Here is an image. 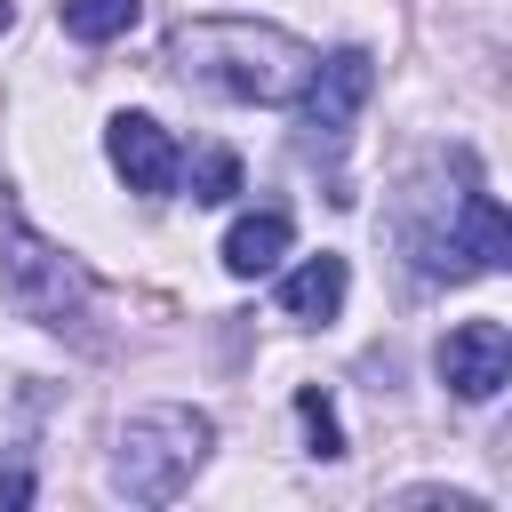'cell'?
I'll return each mask as SVG.
<instances>
[{
    "label": "cell",
    "instance_id": "cell-3",
    "mask_svg": "<svg viewBox=\"0 0 512 512\" xmlns=\"http://www.w3.org/2000/svg\"><path fill=\"white\" fill-rule=\"evenodd\" d=\"M0 280H8L16 312L40 320V328H80L88 320V272H80V256H64L56 240H40L16 208H0Z\"/></svg>",
    "mask_w": 512,
    "mask_h": 512
},
{
    "label": "cell",
    "instance_id": "cell-13",
    "mask_svg": "<svg viewBox=\"0 0 512 512\" xmlns=\"http://www.w3.org/2000/svg\"><path fill=\"white\" fill-rule=\"evenodd\" d=\"M0 504H32V472L24 464H0Z\"/></svg>",
    "mask_w": 512,
    "mask_h": 512
},
{
    "label": "cell",
    "instance_id": "cell-12",
    "mask_svg": "<svg viewBox=\"0 0 512 512\" xmlns=\"http://www.w3.org/2000/svg\"><path fill=\"white\" fill-rule=\"evenodd\" d=\"M296 416H304V432H312V456H344V432H336V408H328V392H296Z\"/></svg>",
    "mask_w": 512,
    "mask_h": 512
},
{
    "label": "cell",
    "instance_id": "cell-6",
    "mask_svg": "<svg viewBox=\"0 0 512 512\" xmlns=\"http://www.w3.org/2000/svg\"><path fill=\"white\" fill-rule=\"evenodd\" d=\"M504 376H512V336H504V320H456V328L440 336V384H448L456 400H496Z\"/></svg>",
    "mask_w": 512,
    "mask_h": 512
},
{
    "label": "cell",
    "instance_id": "cell-14",
    "mask_svg": "<svg viewBox=\"0 0 512 512\" xmlns=\"http://www.w3.org/2000/svg\"><path fill=\"white\" fill-rule=\"evenodd\" d=\"M8 16H16V0H0V32H8Z\"/></svg>",
    "mask_w": 512,
    "mask_h": 512
},
{
    "label": "cell",
    "instance_id": "cell-1",
    "mask_svg": "<svg viewBox=\"0 0 512 512\" xmlns=\"http://www.w3.org/2000/svg\"><path fill=\"white\" fill-rule=\"evenodd\" d=\"M168 72L216 104H288L312 72V48L264 16H184L168 32Z\"/></svg>",
    "mask_w": 512,
    "mask_h": 512
},
{
    "label": "cell",
    "instance_id": "cell-2",
    "mask_svg": "<svg viewBox=\"0 0 512 512\" xmlns=\"http://www.w3.org/2000/svg\"><path fill=\"white\" fill-rule=\"evenodd\" d=\"M208 448H216V424L200 408H176V400L136 408L112 432V488L128 504H176L192 488V472L208 464Z\"/></svg>",
    "mask_w": 512,
    "mask_h": 512
},
{
    "label": "cell",
    "instance_id": "cell-9",
    "mask_svg": "<svg viewBox=\"0 0 512 512\" xmlns=\"http://www.w3.org/2000/svg\"><path fill=\"white\" fill-rule=\"evenodd\" d=\"M344 288H352L344 256H304V264L280 280V312H288V320H336V312H344Z\"/></svg>",
    "mask_w": 512,
    "mask_h": 512
},
{
    "label": "cell",
    "instance_id": "cell-7",
    "mask_svg": "<svg viewBox=\"0 0 512 512\" xmlns=\"http://www.w3.org/2000/svg\"><path fill=\"white\" fill-rule=\"evenodd\" d=\"M104 152H112V168L128 176V192H176L184 152H176V136H168L152 112H120V120L104 128Z\"/></svg>",
    "mask_w": 512,
    "mask_h": 512
},
{
    "label": "cell",
    "instance_id": "cell-5",
    "mask_svg": "<svg viewBox=\"0 0 512 512\" xmlns=\"http://www.w3.org/2000/svg\"><path fill=\"white\" fill-rule=\"evenodd\" d=\"M376 96V56L368 48H336V56H312L304 72V104H296V128L312 152H336L360 120V104Z\"/></svg>",
    "mask_w": 512,
    "mask_h": 512
},
{
    "label": "cell",
    "instance_id": "cell-8",
    "mask_svg": "<svg viewBox=\"0 0 512 512\" xmlns=\"http://www.w3.org/2000/svg\"><path fill=\"white\" fill-rule=\"evenodd\" d=\"M280 256H288V208H256L224 232V272L232 280H264Z\"/></svg>",
    "mask_w": 512,
    "mask_h": 512
},
{
    "label": "cell",
    "instance_id": "cell-4",
    "mask_svg": "<svg viewBox=\"0 0 512 512\" xmlns=\"http://www.w3.org/2000/svg\"><path fill=\"white\" fill-rule=\"evenodd\" d=\"M408 248H416V272L424 280H480V272H496L512 256V224H504L496 192H472L464 184L432 224L408 232Z\"/></svg>",
    "mask_w": 512,
    "mask_h": 512
},
{
    "label": "cell",
    "instance_id": "cell-11",
    "mask_svg": "<svg viewBox=\"0 0 512 512\" xmlns=\"http://www.w3.org/2000/svg\"><path fill=\"white\" fill-rule=\"evenodd\" d=\"M232 192H240V160H232L224 144H208V152L192 160V200L216 208V200H232Z\"/></svg>",
    "mask_w": 512,
    "mask_h": 512
},
{
    "label": "cell",
    "instance_id": "cell-10",
    "mask_svg": "<svg viewBox=\"0 0 512 512\" xmlns=\"http://www.w3.org/2000/svg\"><path fill=\"white\" fill-rule=\"evenodd\" d=\"M136 8H144V0H64V32L96 48V40H120V32L136 24Z\"/></svg>",
    "mask_w": 512,
    "mask_h": 512
}]
</instances>
